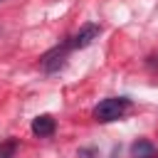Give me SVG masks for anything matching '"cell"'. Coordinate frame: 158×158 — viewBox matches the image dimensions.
Instances as JSON below:
<instances>
[{"instance_id": "1", "label": "cell", "mask_w": 158, "mask_h": 158, "mask_svg": "<svg viewBox=\"0 0 158 158\" xmlns=\"http://www.w3.org/2000/svg\"><path fill=\"white\" fill-rule=\"evenodd\" d=\"M128 109V99L126 96H114V99H104L94 106V118L101 121V123H109V121H116L123 116V111Z\"/></svg>"}, {"instance_id": "2", "label": "cell", "mask_w": 158, "mask_h": 158, "mask_svg": "<svg viewBox=\"0 0 158 158\" xmlns=\"http://www.w3.org/2000/svg\"><path fill=\"white\" fill-rule=\"evenodd\" d=\"M69 49H72V42H67V44H57L54 49H49L47 54H42V59H40L42 69H44V72H54V69H59V67L64 64Z\"/></svg>"}, {"instance_id": "3", "label": "cell", "mask_w": 158, "mask_h": 158, "mask_svg": "<svg viewBox=\"0 0 158 158\" xmlns=\"http://www.w3.org/2000/svg\"><path fill=\"white\" fill-rule=\"evenodd\" d=\"M99 35H101V27H99V25H94V22L84 25V27L72 37V49H84V47H89L94 40H99Z\"/></svg>"}, {"instance_id": "4", "label": "cell", "mask_w": 158, "mask_h": 158, "mask_svg": "<svg viewBox=\"0 0 158 158\" xmlns=\"http://www.w3.org/2000/svg\"><path fill=\"white\" fill-rule=\"evenodd\" d=\"M131 158H158V151H156V146H153L151 141L138 138V141H133V146H131Z\"/></svg>"}, {"instance_id": "5", "label": "cell", "mask_w": 158, "mask_h": 158, "mask_svg": "<svg viewBox=\"0 0 158 158\" xmlns=\"http://www.w3.org/2000/svg\"><path fill=\"white\" fill-rule=\"evenodd\" d=\"M32 133L35 136H40V138H44V136H52L54 133V118L52 116H37L35 121H32Z\"/></svg>"}, {"instance_id": "6", "label": "cell", "mask_w": 158, "mask_h": 158, "mask_svg": "<svg viewBox=\"0 0 158 158\" xmlns=\"http://www.w3.org/2000/svg\"><path fill=\"white\" fill-rule=\"evenodd\" d=\"M15 151H17V141H2L0 143V158H15Z\"/></svg>"}]
</instances>
